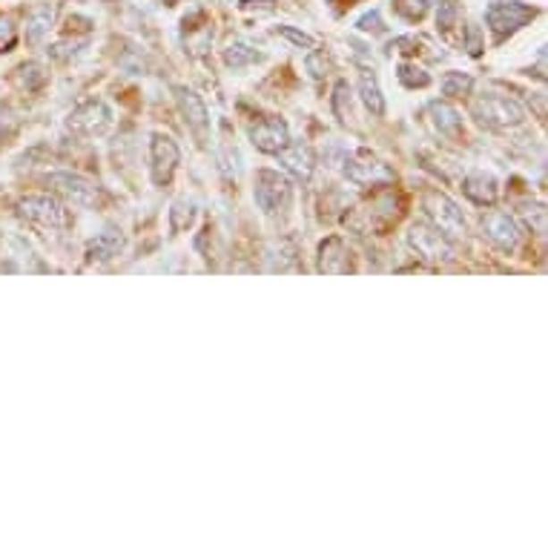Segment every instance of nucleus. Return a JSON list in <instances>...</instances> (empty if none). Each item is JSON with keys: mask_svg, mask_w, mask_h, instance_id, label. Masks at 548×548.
I'll use <instances>...</instances> for the list:
<instances>
[{"mask_svg": "<svg viewBox=\"0 0 548 548\" xmlns=\"http://www.w3.org/2000/svg\"><path fill=\"white\" fill-rule=\"evenodd\" d=\"M181 164V149L178 144L164 132L149 135V175H153L156 187H167L173 181V175Z\"/></svg>", "mask_w": 548, "mask_h": 548, "instance_id": "6e6552de", "label": "nucleus"}, {"mask_svg": "<svg viewBox=\"0 0 548 548\" xmlns=\"http://www.w3.org/2000/svg\"><path fill=\"white\" fill-rule=\"evenodd\" d=\"M483 230H485V239L494 244L497 250H502V253H514L519 244H523V239H526L523 224H519L511 213H502V210L488 213L483 218Z\"/></svg>", "mask_w": 548, "mask_h": 548, "instance_id": "9b49d317", "label": "nucleus"}, {"mask_svg": "<svg viewBox=\"0 0 548 548\" xmlns=\"http://www.w3.org/2000/svg\"><path fill=\"white\" fill-rule=\"evenodd\" d=\"M316 270L319 273H350L353 265H350V250L345 248V241L339 236H327L322 244H319V256H316Z\"/></svg>", "mask_w": 548, "mask_h": 548, "instance_id": "2eb2a0df", "label": "nucleus"}, {"mask_svg": "<svg viewBox=\"0 0 548 548\" xmlns=\"http://www.w3.org/2000/svg\"><path fill=\"white\" fill-rule=\"evenodd\" d=\"M428 118H431V127L443 135V139L451 141H459L465 124H462V115L457 106H451L448 101H431L428 104Z\"/></svg>", "mask_w": 548, "mask_h": 548, "instance_id": "dca6fc26", "label": "nucleus"}, {"mask_svg": "<svg viewBox=\"0 0 548 548\" xmlns=\"http://www.w3.org/2000/svg\"><path fill=\"white\" fill-rule=\"evenodd\" d=\"M359 98H362L365 109L374 118L385 115V98H382V89H379V80H376L374 70H362L359 72Z\"/></svg>", "mask_w": 548, "mask_h": 548, "instance_id": "aec40b11", "label": "nucleus"}, {"mask_svg": "<svg viewBox=\"0 0 548 548\" xmlns=\"http://www.w3.org/2000/svg\"><path fill=\"white\" fill-rule=\"evenodd\" d=\"M265 55L256 52L250 44H244V40H236V44H230L224 49V63L230 70H244V66H253V63H262Z\"/></svg>", "mask_w": 548, "mask_h": 548, "instance_id": "412c9836", "label": "nucleus"}, {"mask_svg": "<svg viewBox=\"0 0 548 548\" xmlns=\"http://www.w3.org/2000/svg\"><path fill=\"white\" fill-rule=\"evenodd\" d=\"M537 15H540L537 6L523 4V0H494V4L485 9V23H488V30H491V35H494L497 44H502L505 38L519 32Z\"/></svg>", "mask_w": 548, "mask_h": 548, "instance_id": "f03ea898", "label": "nucleus"}, {"mask_svg": "<svg viewBox=\"0 0 548 548\" xmlns=\"http://www.w3.org/2000/svg\"><path fill=\"white\" fill-rule=\"evenodd\" d=\"M305 70L310 72L313 80L327 78V72H331V55H327L325 49H313V46H310L308 58H305Z\"/></svg>", "mask_w": 548, "mask_h": 548, "instance_id": "c85d7f7f", "label": "nucleus"}, {"mask_svg": "<svg viewBox=\"0 0 548 548\" xmlns=\"http://www.w3.org/2000/svg\"><path fill=\"white\" fill-rule=\"evenodd\" d=\"M462 193L468 201L479 204V207H485V204H494L500 198V184L491 173L474 170V173H468L462 178Z\"/></svg>", "mask_w": 548, "mask_h": 548, "instance_id": "f3484780", "label": "nucleus"}, {"mask_svg": "<svg viewBox=\"0 0 548 548\" xmlns=\"http://www.w3.org/2000/svg\"><path fill=\"white\" fill-rule=\"evenodd\" d=\"M18 210L26 222H32L44 230L70 227V210H66L55 196H26L18 201Z\"/></svg>", "mask_w": 548, "mask_h": 548, "instance_id": "0eeeda50", "label": "nucleus"}, {"mask_svg": "<svg viewBox=\"0 0 548 548\" xmlns=\"http://www.w3.org/2000/svg\"><path fill=\"white\" fill-rule=\"evenodd\" d=\"M431 0H393V12L408 23H419L425 15H428Z\"/></svg>", "mask_w": 548, "mask_h": 548, "instance_id": "bb28decb", "label": "nucleus"}, {"mask_svg": "<svg viewBox=\"0 0 548 548\" xmlns=\"http://www.w3.org/2000/svg\"><path fill=\"white\" fill-rule=\"evenodd\" d=\"M196 215H198V210H196L193 201L178 198L173 207H170V232H173V236H178V232H184V230L193 227Z\"/></svg>", "mask_w": 548, "mask_h": 548, "instance_id": "4be33fe9", "label": "nucleus"}, {"mask_svg": "<svg viewBox=\"0 0 548 548\" xmlns=\"http://www.w3.org/2000/svg\"><path fill=\"white\" fill-rule=\"evenodd\" d=\"M15 84L26 92H35L46 84V70L40 63L30 61V63H21L15 70Z\"/></svg>", "mask_w": 548, "mask_h": 548, "instance_id": "5701e85b", "label": "nucleus"}, {"mask_svg": "<svg viewBox=\"0 0 548 548\" xmlns=\"http://www.w3.org/2000/svg\"><path fill=\"white\" fill-rule=\"evenodd\" d=\"M276 158L282 164V170L291 173L301 184H308L313 178V170H316V156H313V149L305 141H287V147L279 149Z\"/></svg>", "mask_w": 548, "mask_h": 548, "instance_id": "4468645a", "label": "nucleus"}, {"mask_svg": "<svg viewBox=\"0 0 548 548\" xmlns=\"http://www.w3.org/2000/svg\"><path fill=\"white\" fill-rule=\"evenodd\" d=\"M291 193H293V187H291V181H287V175H282L279 170H270V167L256 170L253 198L262 213H267V215L279 213L284 204L291 201Z\"/></svg>", "mask_w": 548, "mask_h": 548, "instance_id": "423d86ee", "label": "nucleus"}, {"mask_svg": "<svg viewBox=\"0 0 548 548\" xmlns=\"http://www.w3.org/2000/svg\"><path fill=\"white\" fill-rule=\"evenodd\" d=\"M184 35H187V46L193 49V55H204L213 40V30L210 23H201V26H193L187 18H184Z\"/></svg>", "mask_w": 548, "mask_h": 548, "instance_id": "393cba45", "label": "nucleus"}, {"mask_svg": "<svg viewBox=\"0 0 548 548\" xmlns=\"http://www.w3.org/2000/svg\"><path fill=\"white\" fill-rule=\"evenodd\" d=\"M471 115L485 130H511L526 121V109L519 101L509 98V95L483 92L471 101Z\"/></svg>", "mask_w": 548, "mask_h": 548, "instance_id": "f257e3e1", "label": "nucleus"}, {"mask_svg": "<svg viewBox=\"0 0 548 548\" xmlns=\"http://www.w3.org/2000/svg\"><path fill=\"white\" fill-rule=\"evenodd\" d=\"M173 95H175L178 113H181L187 130L193 132L196 144L207 147V141H210V113H207V106H204V101L187 87H173Z\"/></svg>", "mask_w": 548, "mask_h": 548, "instance_id": "9d476101", "label": "nucleus"}, {"mask_svg": "<svg viewBox=\"0 0 548 548\" xmlns=\"http://www.w3.org/2000/svg\"><path fill=\"white\" fill-rule=\"evenodd\" d=\"M276 35L284 38V40H291V44L299 46V49H310V46H313V38H310L308 32L293 30V26H276Z\"/></svg>", "mask_w": 548, "mask_h": 548, "instance_id": "473e14b6", "label": "nucleus"}, {"mask_svg": "<svg viewBox=\"0 0 548 548\" xmlns=\"http://www.w3.org/2000/svg\"><path fill=\"white\" fill-rule=\"evenodd\" d=\"M345 178L356 187H388L396 181L393 167H388L385 161H379L374 153L367 149H356L345 158V167H341Z\"/></svg>", "mask_w": 548, "mask_h": 548, "instance_id": "7ed1b4c3", "label": "nucleus"}, {"mask_svg": "<svg viewBox=\"0 0 548 548\" xmlns=\"http://www.w3.org/2000/svg\"><path fill=\"white\" fill-rule=\"evenodd\" d=\"M124 244L127 239H124V232H121V227L109 224L87 244V258L89 262H113V258L124 250Z\"/></svg>", "mask_w": 548, "mask_h": 548, "instance_id": "a211bd4d", "label": "nucleus"}, {"mask_svg": "<svg viewBox=\"0 0 548 548\" xmlns=\"http://www.w3.org/2000/svg\"><path fill=\"white\" fill-rule=\"evenodd\" d=\"M161 4H167V6H173V4H175V0H161Z\"/></svg>", "mask_w": 548, "mask_h": 548, "instance_id": "f704fd0d", "label": "nucleus"}, {"mask_svg": "<svg viewBox=\"0 0 548 548\" xmlns=\"http://www.w3.org/2000/svg\"><path fill=\"white\" fill-rule=\"evenodd\" d=\"M109 127H113V109L101 98H89L84 104H78L70 113V118H66V130L78 135V139H98Z\"/></svg>", "mask_w": 548, "mask_h": 548, "instance_id": "20e7f679", "label": "nucleus"}, {"mask_svg": "<svg viewBox=\"0 0 548 548\" xmlns=\"http://www.w3.org/2000/svg\"><path fill=\"white\" fill-rule=\"evenodd\" d=\"M55 18H58V4H52V0L38 4L32 9V15L26 18V40H30V44H40V40L52 32Z\"/></svg>", "mask_w": 548, "mask_h": 548, "instance_id": "6ab92c4d", "label": "nucleus"}, {"mask_svg": "<svg viewBox=\"0 0 548 548\" xmlns=\"http://www.w3.org/2000/svg\"><path fill=\"white\" fill-rule=\"evenodd\" d=\"M12 44H15V26L9 18L0 15V52H9Z\"/></svg>", "mask_w": 548, "mask_h": 548, "instance_id": "72a5a7b5", "label": "nucleus"}, {"mask_svg": "<svg viewBox=\"0 0 548 548\" xmlns=\"http://www.w3.org/2000/svg\"><path fill=\"white\" fill-rule=\"evenodd\" d=\"M425 213H428L431 224L440 230L445 239H462L465 232H468L459 204L454 198H448L445 193H440V190H431V193L425 196Z\"/></svg>", "mask_w": 548, "mask_h": 548, "instance_id": "39448f33", "label": "nucleus"}, {"mask_svg": "<svg viewBox=\"0 0 548 548\" xmlns=\"http://www.w3.org/2000/svg\"><path fill=\"white\" fill-rule=\"evenodd\" d=\"M331 106H333V115L345 124V121L350 118V84L348 80H336L333 87V98H331Z\"/></svg>", "mask_w": 548, "mask_h": 548, "instance_id": "cd10ccee", "label": "nucleus"}, {"mask_svg": "<svg viewBox=\"0 0 548 548\" xmlns=\"http://www.w3.org/2000/svg\"><path fill=\"white\" fill-rule=\"evenodd\" d=\"M483 49H485L483 32H479L476 23H468V26H465V52H468L471 58H479V55H483Z\"/></svg>", "mask_w": 548, "mask_h": 548, "instance_id": "2f4dec72", "label": "nucleus"}, {"mask_svg": "<svg viewBox=\"0 0 548 548\" xmlns=\"http://www.w3.org/2000/svg\"><path fill=\"white\" fill-rule=\"evenodd\" d=\"M408 244L417 250V256H422L425 262H454V248H451V239H445L440 230L434 224L417 222L408 230Z\"/></svg>", "mask_w": 548, "mask_h": 548, "instance_id": "1a4fd4ad", "label": "nucleus"}, {"mask_svg": "<svg viewBox=\"0 0 548 548\" xmlns=\"http://www.w3.org/2000/svg\"><path fill=\"white\" fill-rule=\"evenodd\" d=\"M471 89H474V78L468 72H448L443 78L445 98H462V95H471Z\"/></svg>", "mask_w": 548, "mask_h": 548, "instance_id": "a878e982", "label": "nucleus"}, {"mask_svg": "<svg viewBox=\"0 0 548 548\" xmlns=\"http://www.w3.org/2000/svg\"><path fill=\"white\" fill-rule=\"evenodd\" d=\"M46 181H49V187L58 190L61 196H66L72 204H78V207H92V204L98 201V187L78 173H52Z\"/></svg>", "mask_w": 548, "mask_h": 548, "instance_id": "ddd939ff", "label": "nucleus"}, {"mask_svg": "<svg viewBox=\"0 0 548 548\" xmlns=\"http://www.w3.org/2000/svg\"><path fill=\"white\" fill-rule=\"evenodd\" d=\"M459 21V0H440V9H436V26L440 32L448 35Z\"/></svg>", "mask_w": 548, "mask_h": 548, "instance_id": "c756f323", "label": "nucleus"}, {"mask_svg": "<svg viewBox=\"0 0 548 548\" xmlns=\"http://www.w3.org/2000/svg\"><path fill=\"white\" fill-rule=\"evenodd\" d=\"M356 30L359 32H365V35H382L385 32V23H382V15L376 9H371V12H365V15L356 21Z\"/></svg>", "mask_w": 548, "mask_h": 548, "instance_id": "7c9ffc66", "label": "nucleus"}, {"mask_svg": "<svg viewBox=\"0 0 548 548\" xmlns=\"http://www.w3.org/2000/svg\"><path fill=\"white\" fill-rule=\"evenodd\" d=\"M248 139H250V144L258 149V153L276 156L279 149H284L287 141H291V130H287V124L282 118L270 115V118H262V121H256V124H250Z\"/></svg>", "mask_w": 548, "mask_h": 548, "instance_id": "f8f14e48", "label": "nucleus"}, {"mask_svg": "<svg viewBox=\"0 0 548 548\" xmlns=\"http://www.w3.org/2000/svg\"><path fill=\"white\" fill-rule=\"evenodd\" d=\"M396 78H400V84L405 89H425V87L431 84V75L425 72L422 66L408 63V61H402L400 66H396Z\"/></svg>", "mask_w": 548, "mask_h": 548, "instance_id": "b1692460", "label": "nucleus"}]
</instances>
